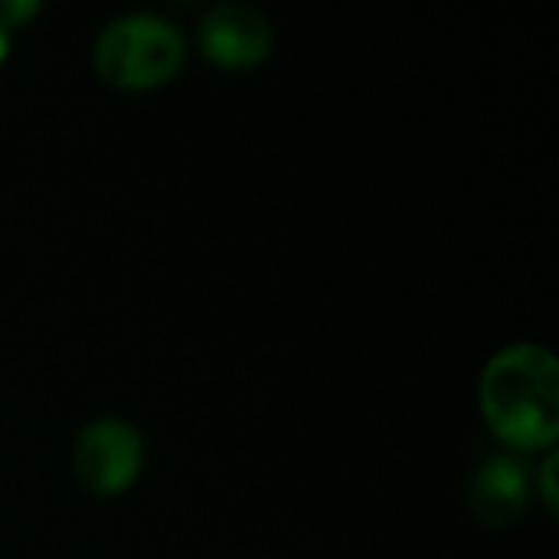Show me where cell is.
<instances>
[{"label":"cell","instance_id":"obj_1","mask_svg":"<svg viewBox=\"0 0 559 559\" xmlns=\"http://www.w3.org/2000/svg\"><path fill=\"white\" fill-rule=\"evenodd\" d=\"M481 413L491 432L514 449H550L559 436L557 357L537 344L495 354L481 373Z\"/></svg>","mask_w":559,"mask_h":559},{"label":"cell","instance_id":"obj_2","mask_svg":"<svg viewBox=\"0 0 559 559\" xmlns=\"http://www.w3.org/2000/svg\"><path fill=\"white\" fill-rule=\"evenodd\" d=\"M187 59L183 33L157 13H131L111 20L95 39V72L128 92L170 82Z\"/></svg>","mask_w":559,"mask_h":559},{"label":"cell","instance_id":"obj_3","mask_svg":"<svg viewBox=\"0 0 559 559\" xmlns=\"http://www.w3.org/2000/svg\"><path fill=\"white\" fill-rule=\"evenodd\" d=\"M144 465L141 436L124 419L88 423L72 445V472L79 485L95 498L128 491Z\"/></svg>","mask_w":559,"mask_h":559},{"label":"cell","instance_id":"obj_4","mask_svg":"<svg viewBox=\"0 0 559 559\" xmlns=\"http://www.w3.org/2000/svg\"><path fill=\"white\" fill-rule=\"evenodd\" d=\"M197 43L223 69H252L272 52V23L249 3H216L200 16Z\"/></svg>","mask_w":559,"mask_h":559},{"label":"cell","instance_id":"obj_5","mask_svg":"<svg viewBox=\"0 0 559 559\" xmlns=\"http://www.w3.org/2000/svg\"><path fill=\"white\" fill-rule=\"evenodd\" d=\"M531 504V468L514 455H495L478 465L468 508L472 518L485 527H511Z\"/></svg>","mask_w":559,"mask_h":559},{"label":"cell","instance_id":"obj_6","mask_svg":"<svg viewBox=\"0 0 559 559\" xmlns=\"http://www.w3.org/2000/svg\"><path fill=\"white\" fill-rule=\"evenodd\" d=\"M554 475H557V455L547 459V465L540 468V481H544V501L550 504V511H557V488H554Z\"/></svg>","mask_w":559,"mask_h":559},{"label":"cell","instance_id":"obj_7","mask_svg":"<svg viewBox=\"0 0 559 559\" xmlns=\"http://www.w3.org/2000/svg\"><path fill=\"white\" fill-rule=\"evenodd\" d=\"M3 52H7V33H3V23H0V59H3Z\"/></svg>","mask_w":559,"mask_h":559}]
</instances>
